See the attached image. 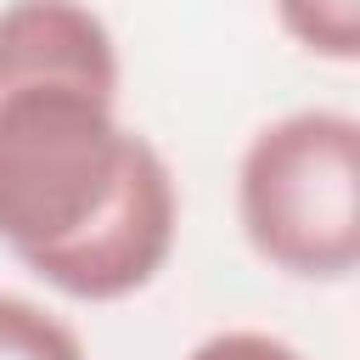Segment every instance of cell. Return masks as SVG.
<instances>
[{
  "instance_id": "8992f818",
  "label": "cell",
  "mask_w": 360,
  "mask_h": 360,
  "mask_svg": "<svg viewBox=\"0 0 360 360\" xmlns=\"http://www.w3.org/2000/svg\"><path fill=\"white\" fill-rule=\"evenodd\" d=\"M0 360H90V354L56 309L22 292H0Z\"/></svg>"
},
{
  "instance_id": "7a4b0ae2",
  "label": "cell",
  "mask_w": 360,
  "mask_h": 360,
  "mask_svg": "<svg viewBox=\"0 0 360 360\" xmlns=\"http://www.w3.org/2000/svg\"><path fill=\"white\" fill-rule=\"evenodd\" d=\"M135 129L79 84L0 90V248L22 264L73 242L118 191Z\"/></svg>"
},
{
  "instance_id": "52a82bcc",
  "label": "cell",
  "mask_w": 360,
  "mask_h": 360,
  "mask_svg": "<svg viewBox=\"0 0 360 360\" xmlns=\"http://www.w3.org/2000/svg\"><path fill=\"white\" fill-rule=\"evenodd\" d=\"M186 360H304L287 338L276 332H253V326H231V332H214L202 338Z\"/></svg>"
},
{
  "instance_id": "277c9868",
  "label": "cell",
  "mask_w": 360,
  "mask_h": 360,
  "mask_svg": "<svg viewBox=\"0 0 360 360\" xmlns=\"http://www.w3.org/2000/svg\"><path fill=\"white\" fill-rule=\"evenodd\" d=\"M118 39L84 0H6L0 6V90L79 84L118 101Z\"/></svg>"
},
{
  "instance_id": "6da1fadb",
  "label": "cell",
  "mask_w": 360,
  "mask_h": 360,
  "mask_svg": "<svg viewBox=\"0 0 360 360\" xmlns=\"http://www.w3.org/2000/svg\"><path fill=\"white\" fill-rule=\"evenodd\" d=\"M236 219L270 270L349 281L360 270V124L304 107L253 129L236 158Z\"/></svg>"
},
{
  "instance_id": "3957f363",
  "label": "cell",
  "mask_w": 360,
  "mask_h": 360,
  "mask_svg": "<svg viewBox=\"0 0 360 360\" xmlns=\"http://www.w3.org/2000/svg\"><path fill=\"white\" fill-rule=\"evenodd\" d=\"M174 242H180V186L169 158L141 135L112 202L73 242L39 253L28 270L73 304H118L163 276Z\"/></svg>"
},
{
  "instance_id": "5b68a950",
  "label": "cell",
  "mask_w": 360,
  "mask_h": 360,
  "mask_svg": "<svg viewBox=\"0 0 360 360\" xmlns=\"http://www.w3.org/2000/svg\"><path fill=\"white\" fill-rule=\"evenodd\" d=\"M281 34L315 62H360V0H270Z\"/></svg>"
}]
</instances>
